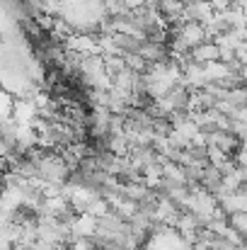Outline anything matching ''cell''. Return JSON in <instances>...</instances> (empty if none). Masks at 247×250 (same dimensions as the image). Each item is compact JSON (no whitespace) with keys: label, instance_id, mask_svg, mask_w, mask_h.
<instances>
[{"label":"cell","instance_id":"1","mask_svg":"<svg viewBox=\"0 0 247 250\" xmlns=\"http://www.w3.org/2000/svg\"><path fill=\"white\" fill-rule=\"evenodd\" d=\"M172 34H179V37L187 42V46H189V49H194V46H199V44L209 42L206 27H204L201 22H196V20H189V22H182V24L172 27Z\"/></svg>","mask_w":247,"mask_h":250},{"label":"cell","instance_id":"2","mask_svg":"<svg viewBox=\"0 0 247 250\" xmlns=\"http://www.w3.org/2000/svg\"><path fill=\"white\" fill-rule=\"evenodd\" d=\"M97 216H92L90 211H82L80 216L71 224V243L76 238H95L97 236Z\"/></svg>","mask_w":247,"mask_h":250},{"label":"cell","instance_id":"3","mask_svg":"<svg viewBox=\"0 0 247 250\" xmlns=\"http://www.w3.org/2000/svg\"><path fill=\"white\" fill-rule=\"evenodd\" d=\"M209 146H218L223 153L235 156L238 148L243 146V141H240L233 131H221V129H216V131H209Z\"/></svg>","mask_w":247,"mask_h":250},{"label":"cell","instance_id":"4","mask_svg":"<svg viewBox=\"0 0 247 250\" xmlns=\"http://www.w3.org/2000/svg\"><path fill=\"white\" fill-rule=\"evenodd\" d=\"M191 59L194 61H199V63H211V61H218L221 59V46L216 44V42H204V44H199V46H194L191 49Z\"/></svg>","mask_w":247,"mask_h":250},{"label":"cell","instance_id":"5","mask_svg":"<svg viewBox=\"0 0 247 250\" xmlns=\"http://www.w3.org/2000/svg\"><path fill=\"white\" fill-rule=\"evenodd\" d=\"M204 68H206V81L209 83H223L230 73H235L233 68H230V63H226V61H211V63H204Z\"/></svg>","mask_w":247,"mask_h":250},{"label":"cell","instance_id":"6","mask_svg":"<svg viewBox=\"0 0 247 250\" xmlns=\"http://www.w3.org/2000/svg\"><path fill=\"white\" fill-rule=\"evenodd\" d=\"M221 185H223V172H221L216 166L204 167V172H201V187L216 194V192L221 189Z\"/></svg>","mask_w":247,"mask_h":250},{"label":"cell","instance_id":"7","mask_svg":"<svg viewBox=\"0 0 247 250\" xmlns=\"http://www.w3.org/2000/svg\"><path fill=\"white\" fill-rule=\"evenodd\" d=\"M148 192H151V187L146 182H124V197H129L133 202H141Z\"/></svg>","mask_w":247,"mask_h":250},{"label":"cell","instance_id":"8","mask_svg":"<svg viewBox=\"0 0 247 250\" xmlns=\"http://www.w3.org/2000/svg\"><path fill=\"white\" fill-rule=\"evenodd\" d=\"M124 61H126V66H129L131 71H138V73H146L148 66H151L138 51H129V54H124Z\"/></svg>","mask_w":247,"mask_h":250},{"label":"cell","instance_id":"9","mask_svg":"<svg viewBox=\"0 0 247 250\" xmlns=\"http://www.w3.org/2000/svg\"><path fill=\"white\" fill-rule=\"evenodd\" d=\"M228 100H230L235 107H245L247 104V85H238V87H233V90H230V95H228Z\"/></svg>","mask_w":247,"mask_h":250},{"label":"cell","instance_id":"10","mask_svg":"<svg viewBox=\"0 0 247 250\" xmlns=\"http://www.w3.org/2000/svg\"><path fill=\"white\" fill-rule=\"evenodd\" d=\"M228 158H230V156H228V153H223L218 146H209V161H211V166L218 167L221 163H226Z\"/></svg>","mask_w":247,"mask_h":250},{"label":"cell","instance_id":"11","mask_svg":"<svg viewBox=\"0 0 247 250\" xmlns=\"http://www.w3.org/2000/svg\"><path fill=\"white\" fill-rule=\"evenodd\" d=\"M233 158H235L238 167H247V144H243V146L238 148V153H235Z\"/></svg>","mask_w":247,"mask_h":250}]
</instances>
